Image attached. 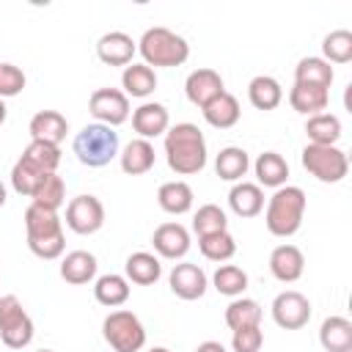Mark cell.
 <instances>
[{"label":"cell","instance_id":"6da1fadb","mask_svg":"<svg viewBox=\"0 0 352 352\" xmlns=\"http://www.w3.org/2000/svg\"><path fill=\"white\" fill-rule=\"evenodd\" d=\"M165 160H168V168L176 176L201 173L206 168V138H204V132L190 121L168 126V132H165Z\"/></svg>","mask_w":352,"mask_h":352},{"label":"cell","instance_id":"7a4b0ae2","mask_svg":"<svg viewBox=\"0 0 352 352\" xmlns=\"http://www.w3.org/2000/svg\"><path fill=\"white\" fill-rule=\"evenodd\" d=\"M25 234H28V248L33 256L44 261L63 256L66 236H63V220L58 217V212L30 204L25 209Z\"/></svg>","mask_w":352,"mask_h":352},{"label":"cell","instance_id":"3957f363","mask_svg":"<svg viewBox=\"0 0 352 352\" xmlns=\"http://www.w3.org/2000/svg\"><path fill=\"white\" fill-rule=\"evenodd\" d=\"M302 217H305V192H302V187L283 184L267 201L264 223H267V231L272 236L286 239V236L297 234L300 226H302Z\"/></svg>","mask_w":352,"mask_h":352},{"label":"cell","instance_id":"277c9868","mask_svg":"<svg viewBox=\"0 0 352 352\" xmlns=\"http://www.w3.org/2000/svg\"><path fill=\"white\" fill-rule=\"evenodd\" d=\"M138 52L143 55L146 66L173 69L190 58V44L184 36H179L168 28H148L138 41Z\"/></svg>","mask_w":352,"mask_h":352},{"label":"cell","instance_id":"5b68a950","mask_svg":"<svg viewBox=\"0 0 352 352\" xmlns=\"http://www.w3.org/2000/svg\"><path fill=\"white\" fill-rule=\"evenodd\" d=\"M77 160L88 168H104L110 160L118 157V132L104 124H88L74 135L72 143Z\"/></svg>","mask_w":352,"mask_h":352},{"label":"cell","instance_id":"8992f818","mask_svg":"<svg viewBox=\"0 0 352 352\" xmlns=\"http://www.w3.org/2000/svg\"><path fill=\"white\" fill-rule=\"evenodd\" d=\"M102 336L113 352H140L146 346V327L138 319V314H132L126 308L110 311L104 316Z\"/></svg>","mask_w":352,"mask_h":352},{"label":"cell","instance_id":"52a82bcc","mask_svg":"<svg viewBox=\"0 0 352 352\" xmlns=\"http://www.w3.org/2000/svg\"><path fill=\"white\" fill-rule=\"evenodd\" d=\"M300 160H302V168L314 179H319L324 184H336V182H341L349 173V157L338 146H316V143H308L302 148Z\"/></svg>","mask_w":352,"mask_h":352},{"label":"cell","instance_id":"ba28073f","mask_svg":"<svg viewBox=\"0 0 352 352\" xmlns=\"http://www.w3.org/2000/svg\"><path fill=\"white\" fill-rule=\"evenodd\" d=\"M0 341L8 349H25L33 341V319L28 316L16 294L0 297Z\"/></svg>","mask_w":352,"mask_h":352},{"label":"cell","instance_id":"9c48e42d","mask_svg":"<svg viewBox=\"0 0 352 352\" xmlns=\"http://www.w3.org/2000/svg\"><path fill=\"white\" fill-rule=\"evenodd\" d=\"M91 116L104 126H121L129 118V96L118 88H96L88 99Z\"/></svg>","mask_w":352,"mask_h":352},{"label":"cell","instance_id":"30bf717a","mask_svg":"<svg viewBox=\"0 0 352 352\" xmlns=\"http://www.w3.org/2000/svg\"><path fill=\"white\" fill-rule=\"evenodd\" d=\"M66 226L80 234V236H88V234H96L102 226H104V206L96 195H77L66 204Z\"/></svg>","mask_w":352,"mask_h":352},{"label":"cell","instance_id":"8fae6325","mask_svg":"<svg viewBox=\"0 0 352 352\" xmlns=\"http://www.w3.org/2000/svg\"><path fill=\"white\" fill-rule=\"evenodd\" d=\"M272 319L278 327L283 330H300L308 324L311 319V302L302 292H280L275 300H272Z\"/></svg>","mask_w":352,"mask_h":352},{"label":"cell","instance_id":"7c38bea8","mask_svg":"<svg viewBox=\"0 0 352 352\" xmlns=\"http://www.w3.org/2000/svg\"><path fill=\"white\" fill-rule=\"evenodd\" d=\"M168 283H170V292L179 297V300H198L206 294V272L198 267V264H190V261H182V264H173L170 275H168Z\"/></svg>","mask_w":352,"mask_h":352},{"label":"cell","instance_id":"4fadbf2b","mask_svg":"<svg viewBox=\"0 0 352 352\" xmlns=\"http://www.w3.org/2000/svg\"><path fill=\"white\" fill-rule=\"evenodd\" d=\"M223 91H226V85H223L220 72L206 69V66L190 72L187 80H184V94H187V99H190L195 107H201V110H204L212 99H217Z\"/></svg>","mask_w":352,"mask_h":352},{"label":"cell","instance_id":"5bb4252c","mask_svg":"<svg viewBox=\"0 0 352 352\" xmlns=\"http://www.w3.org/2000/svg\"><path fill=\"white\" fill-rule=\"evenodd\" d=\"M138 52V41L124 30H110L96 41V55L107 66H129Z\"/></svg>","mask_w":352,"mask_h":352},{"label":"cell","instance_id":"9a60e30c","mask_svg":"<svg viewBox=\"0 0 352 352\" xmlns=\"http://www.w3.org/2000/svg\"><path fill=\"white\" fill-rule=\"evenodd\" d=\"M151 245H154L157 256H162V258H170V261L184 258L190 250V231L182 223H162L154 228Z\"/></svg>","mask_w":352,"mask_h":352},{"label":"cell","instance_id":"2e32d148","mask_svg":"<svg viewBox=\"0 0 352 352\" xmlns=\"http://www.w3.org/2000/svg\"><path fill=\"white\" fill-rule=\"evenodd\" d=\"M270 272H272V278L280 280V283H294V280H300L302 272H305V256H302V250H300L297 245H289V242L278 245V248L270 253Z\"/></svg>","mask_w":352,"mask_h":352},{"label":"cell","instance_id":"e0dca14e","mask_svg":"<svg viewBox=\"0 0 352 352\" xmlns=\"http://www.w3.org/2000/svg\"><path fill=\"white\" fill-rule=\"evenodd\" d=\"M168 126H170V116H168V107L160 104V102H143L140 107L132 110V129L143 140L165 135Z\"/></svg>","mask_w":352,"mask_h":352},{"label":"cell","instance_id":"ac0fdd59","mask_svg":"<svg viewBox=\"0 0 352 352\" xmlns=\"http://www.w3.org/2000/svg\"><path fill=\"white\" fill-rule=\"evenodd\" d=\"M28 129H30V138H33V140H44V143L60 146V140H63L66 132H69V121H66V116L58 113V110H38V113L30 118Z\"/></svg>","mask_w":352,"mask_h":352},{"label":"cell","instance_id":"d6986e66","mask_svg":"<svg viewBox=\"0 0 352 352\" xmlns=\"http://www.w3.org/2000/svg\"><path fill=\"white\" fill-rule=\"evenodd\" d=\"M96 256L88 250H72L60 258V278L72 286H85L96 278Z\"/></svg>","mask_w":352,"mask_h":352},{"label":"cell","instance_id":"ffe728a7","mask_svg":"<svg viewBox=\"0 0 352 352\" xmlns=\"http://www.w3.org/2000/svg\"><path fill=\"white\" fill-rule=\"evenodd\" d=\"M118 162H121V170L129 173V176H143L154 168L157 162V154H154V146L143 138H135L124 146V151L118 154Z\"/></svg>","mask_w":352,"mask_h":352},{"label":"cell","instance_id":"44dd1931","mask_svg":"<svg viewBox=\"0 0 352 352\" xmlns=\"http://www.w3.org/2000/svg\"><path fill=\"white\" fill-rule=\"evenodd\" d=\"M228 206L236 217H256L264 209V190L253 182H236L228 192Z\"/></svg>","mask_w":352,"mask_h":352},{"label":"cell","instance_id":"7402d4cb","mask_svg":"<svg viewBox=\"0 0 352 352\" xmlns=\"http://www.w3.org/2000/svg\"><path fill=\"white\" fill-rule=\"evenodd\" d=\"M192 198H195L192 195V187L187 182H182V179L165 182L157 190V204L168 214H187L192 209Z\"/></svg>","mask_w":352,"mask_h":352},{"label":"cell","instance_id":"603a6c76","mask_svg":"<svg viewBox=\"0 0 352 352\" xmlns=\"http://www.w3.org/2000/svg\"><path fill=\"white\" fill-rule=\"evenodd\" d=\"M324 352H352V322L346 316H327L319 327Z\"/></svg>","mask_w":352,"mask_h":352},{"label":"cell","instance_id":"cb8c5ba5","mask_svg":"<svg viewBox=\"0 0 352 352\" xmlns=\"http://www.w3.org/2000/svg\"><path fill=\"white\" fill-rule=\"evenodd\" d=\"M330 102V91L327 88H316V85H300L294 82L292 91H289V104L292 110L302 113V116H316V113H324Z\"/></svg>","mask_w":352,"mask_h":352},{"label":"cell","instance_id":"d4e9b609","mask_svg":"<svg viewBox=\"0 0 352 352\" xmlns=\"http://www.w3.org/2000/svg\"><path fill=\"white\" fill-rule=\"evenodd\" d=\"M201 113H204L206 124H209V126H214V129H231V126L239 121V116H242L236 96H234V94H228V91H223L217 99H212Z\"/></svg>","mask_w":352,"mask_h":352},{"label":"cell","instance_id":"484cf974","mask_svg":"<svg viewBox=\"0 0 352 352\" xmlns=\"http://www.w3.org/2000/svg\"><path fill=\"white\" fill-rule=\"evenodd\" d=\"M253 170H256V179H258V187H283L286 179H289V162L278 154V151H264L256 157L253 162Z\"/></svg>","mask_w":352,"mask_h":352},{"label":"cell","instance_id":"4316f807","mask_svg":"<svg viewBox=\"0 0 352 352\" xmlns=\"http://www.w3.org/2000/svg\"><path fill=\"white\" fill-rule=\"evenodd\" d=\"M124 272H126V275H124L126 280H132V283H138V286H151V283L160 280L162 264H160V258H157L154 253L138 250V253H132V256L126 258Z\"/></svg>","mask_w":352,"mask_h":352},{"label":"cell","instance_id":"83f0119b","mask_svg":"<svg viewBox=\"0 0 352 352\" xmlns=\"http://www.w3.org/2000/svg\"><path fill=\"white\" fill-rule=\"evenodd\" d=\"M121 85H124V94H126V96L146 99V96L154 94V88H157V74H154V69L146 66V63H129V66H124V72H121Z\"/></svg>","mask_w":352,"mask_h":352},{"label":"cell","instance_id":"f1b7e54d","mask_svg":"<svg viewBox=\"0 0 352 352\" xmlns=\"http://www.w3.org/2000/svg\"><path fill=\"white\" fill-rule=\"evenodd\" d=\"M248 99L256 110H275L283 102V88L275 77L270 74H258L248 82Z\"/></svg>","mask_w":352,"mask_h":352},{"label":"cell","instance_id":"f546056e","mask_svg":"<svg viewBox=\"0 0 352 352\" xmlns=\"http://www.w3.org/2000/svg\"><path fill=\"white\" fill-rule=\"evenodd\" d=\"M250 168V157L245 148L239 146H226L220 148V154L214 157V173L223 179V182H242V176L248 173Z\"/></svg>","mask_w":352,"mask_h":352},{"label":"cell","instance_id":"4dcf8cb0","mask_svg":"<svg viewBox=\"0 0 352 352\" xmlns=\"http://www.w3.org/2000/svg\"><path fill=\"white\" fill-rule=\"evenodd\" d=\"M94 297L104 308H118L129 300V280L124 275H116V272L99 275L94 283Z\"/></svg>","mask_w":352,"mask_h":352},{"label":"cell","instance_id":"1f68e13d","mask_svg":"<svg viewBox=\"0 0 352 352\" xmlns=\"http://www.w3.org/2000/svg\"><path fill=\"white\" fill-rule=\"evenodd\" d=\"M333 66L324 60V58H316V55H308L297 63L294 69V82L300 85H316V88H330L333 85Z\"/></svg>","mask_w":352,"mask_h":352},{"label":"cell","instance_id":"d6a6232c","mask_svg":"<svg viewBox=\"0 0 352 352\" xmlns=\"http://www.w3.org/2000/svg\"><path fill=\"white\" fill-rule=\"evenodd\" d=\"M305 135H308V143L336 146L341 138V118L333 113H316L305 121Z\"/></svg>","mask_w":352,"mask_h":352},{"label":"cell","instance_id":"836d02e7","mask_svg":"<svg viewBox=\"0 0 352 352\" xmlns=\"http://www.w3.org/2000/svg\"><path fill=\"white\" fill-rule=\"evenodd\" d=\"M226 324L231 330H239V327H258L261 322V305L250 297H234L223 314Z\"/></svg>","mask_w":352,"mask_h":352},{"label":"cell","instance_id":"e575fe53","mask_svg":"<svg viewBox=\"0 0 352 352\" xmlns=\"http://www.w3.org/2000/svg\"><path fill=\"white\" fill-rule=\"evenodd\" d=\"M30 198H33V206L58 212V209L66 204V184H63V179H60L58 173H47Z\"/></svg>","mask_w":352,"mask_h":352},{"label":"cell","instance_id":"d590c367","mask_svg":"<svg viewBox=\"0 0 352 352\" xmlns=\"http://www.w3.org/2000/svg\"><path fill=\"white\" fill-rule=\"evenodd\" d=\"M22 160H28L41 173H55L60 165V146L44 143V140H30L28 148L22 151Z\"/></svg>","mask_w":352,"mask_h":352},{"label":"cell","instance_id":"8d00e7d4","mask_svg":"<svg viewBox=\"0 0 352 352\" xmlns=\"http://www.w3.org/2000/svg\"><path fill=\"white\" fill-rule=\"evenodd\" d=\"M212 283L226 297H242L248 289V272L236 264H220L212 275Z\"/></svg>","mask_w":352,"mask_h":352},{"label":"cell","instance_id":"74e56055","mask_svg":"<svg viewBox=\"0 0 352 352\" xmlns=\"http://www.w3.org/2000/svg\"><path fill=\"white\" fill-rule=\"evenodd\" d=\"M192 231L198 236H209V234H220L228 231V217L217 204H204L198 206V212L192 214Z\"/></svg>","mask_w":352,"mask_h":352},{"label":"cell","instance_id":"f35d334b","mask_svg":"<svg viewBox=\"0 0 352 352\" xmlns=\"http://www.w3.org/2000/svg\"><path fill=\"white\" fill-rule=\"evenodd\" d=\"M198 248H201V256L209 258V261H228L234 253H236V239L228 234V231H220V234H209V236H198Z\"/></svg>","mask_w":352,"mask_h":352},{"label":"cell","instance_id":"ab89813d","mask_svg":"<svg viewBox=\"0 0 352 352\" xmlns=\"http://www.w3.org/2000/svg\"><path fill=\"white\" fill-rule=\"evenodd\" d=\"M322 58L327 63H349L352 60V33L349 30H333L322 41Z\"/></svg>","mask_w":352,"mask_h":352},{"label":"cell","instance_id":"60d3db41","mask_svg":"<svg viewBox=\"0 0 352 352\" xmlns=\"http://www.w3.org/2000/svg\"><path fill=\"white\" fill-rule=\"evenodd\" d=\"M44 176H47V173H41L38 168H33L28 160L19 157V160L14 162V168H11V187H14L19 195H28V198H30V195L36 192V187L41 184Z\"/></svg>","mask_w":352,"mask_h":352},{"label":"cell","instance_id":"b9f144b4","mask_svg":"<svg viewBox=\"0 0 352 352\" xmlns=\"http://www.w3.org/2000/svg\"><path fill=\"white\" fill-rule=\"evenodd\" d=\"M264 344L261 327H239L231 330V349L234 352H258Z\"/></svg>","mask_w":352,"mask_h":352},{"label":"cell","instance_id":"7bdbcfd3","mask_svg":"<svg viewBox=\"0 0 352 352\" xmlns=\"http://www.w3.org/2000/svg\"><path fill=\"white\" fill-rule=\"evenodd\" d=\"M25 88V72L14 63H0V99L16 96Z\"/></svg>","mask_w":352,"mask_h":352},{"label":"cell","instance_id":"ee69618b","mask_svg":"<svg viewBox=\"0 0 352 352\" xmlns=\"http://www.w3.org/2000/svg\"><path fill=\"white\" fill-rule=\"evenodd\" d=\"M195 352H226V346L220 341H204L195 346Z\"/></svg>","mask_w":352,"mask_h":352},{"label":"cell","instance_id":"f6af8a7d","mask_svg":"<svg viewBox=\"0 0 352 352\" xmlns=\"http://www.w3.org/2000/svg\"><path fill=\"white\" fill-rule=\"evenodd\" d=\"M6 116H8V110H6V102L0 99V126H3V121H6Z\"/></svg>","mask_w":352,"mask_h":352},{"label":"cell","instance_id":"bcb514c9","mask_svg":"<svg viewBox=\"0 0 352 352\" xmlns=\"http://www.w3.org/2000/svg\"><path fill=\"white\" fill-rule=\"evenodd\" d=\"M3 204H6V184L0 182V206H3Z\"/></svg>","mask_w":352,"mask_h":352},{"label":"cell","instance_id":"7dc6e473","mask_svg":"<svg viewBox=\"0 0 352 352\" xmlns=\"http://www.w3.org/2000/svg\"><path fill=\"white\" fill-rule=\"evenodd\" d=\"M148 352H170L168 346H154V349H148Z\"/></svg>","mask_w":352,"mask_h":352},{"label":"cell","instance_id":"c3c4849f","mask_svg":"<svg viewBox=\"0 0 352 352\" xmlns=\"http://www.w3.org/2000/svg\"><path fill=\"white\" fill-rule=\"evenodd\" d=\"M36 352H55V349H36Z\"/></svg>","mask_w":352,"mask_h":352}]
</instances>
